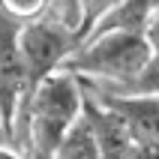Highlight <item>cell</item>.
<instances>
[{
    "mask_svg": "<svg viewBox=\"0 0 159 159\" xmlns=\"http://www.w3.org/2000/svg\"><path fill=\"white\" fill-rule=\"evenodd\" d=\"M84 111L81 78L69 69H57L36 81L18 102L9 120L6 141L27 159H51L63 135Z\"/></svg>",
    "mask_w": 159,
    "mask_h": 159,
    "instance_id": "cell-1",
    "label": "cell"
},
{
    "mask_svg": "<svg viewBox=\"0 0 159 159\" xmlns=\"http://www.w3.org/2000/svg\"><path fill=\"white\" fill-rule=\"evenodd\" d=\"M150 57V48L141 33L132 30H105L93 33L75 45V51L66 57L63 69L75 72L81 81L93 87L111 90L138 75L144 63Z\"/></svg>",
    "mask_w": 159,
    "mask_h": 159,
    "instance_id": "cell-2",
    "label": "cell"
},
{
    "mask_svg": "<svg viewBox=\"0 0 159 159\" xmlns=\"http://www.w3.org/2000/svg\"><path fill=\"white\" fill-rule=\"evenodd\" d=\"M75 45H78L75 30L54 15H42L36 21L18 24V51H21L27 72V90L36 81H42L45 75L63 69V63L75 51Z\"/></svg>",
    "mask_w": 159,
    "mask_h": 159,
    "instance_id": "cell-3",
    "label": "cell"
},
{
    "mask_svg": "<svg viewBox=\"0 0 159 159\" xmlns=\"http://www.w3.org/2000/svg\"><path fill=\"white\" fill-rule=\"evenodd\" d=\"M84 87L102 108H108L111 114L120 120L126 135L135 144H156L159 141V96H117V93H105L96 90L84 81Z\"/></svg>",
    "mask_w": 159,
    "mask_h": 159,
    "instance_id": "cell-4",
    "label": "cell"
},
{
    "mask_svg": "<svg viewBox=\"0 0 159 159\" xmlns=\"http://www.w3.org/2000/svg\"><path fill=\"white\" fill-rule=\"evenodd\" d=\"M27 93V72L18 51V24L0 12V117H3V135L9 120L15 114L18 102Z\"/></svg>",
    "mask_w": 159,
    "mask_h": 159,
    "instance_id": "cell-5",
    "label": "cell"
},
{
    "mask_svg": "<svg viewBox=\"0 0 159 159\" xmlns=\"http://www.w3.org/2000/svg\"><path fill=\"white\" fill-rule=\"evenodd\" d=\"M51 159H102L99 138H96V132H93L90 120L84 117V111H81V117L69 126V132L63 135V141L57 144V150H54Z\"/></svg>",
    "mask_w": 159,
    "mask_h": 159,
    "instance_id": "cell-6",
    "label": "cell"
},
{
    "mask_svg": "<svg viewBox=\"0 0 159 159\" xmlns=\"http://www.w3.org/2000/svg\"><path fill=\"white\" fill-rule=\"evenodd\" d=\"M96 90H102V87H96ZM105 93H117V96H159V54H150L147 63L138 69V75H132L126 84L111 87Z\"/></svg>",
    "mask_w": 159,
    "mask_h": 159,
    "instance_id": "cell-7",
    "label": "cell"
},
{
    "mask_svg": "<svg viewBox=\"0 0 159 159\" xmlns=\"http://www.w3.org/2000/svg\"><path fill=\"white\" fill-rule=\"evenodd\" d=\"M117 3H120V0H78V3H75V9H78V15H75V36H78V42L117 6Z\"/></svg>",
    "mask_w": 159,
    "mask_h": 159,
    "instance_id": "cell-8",
    "label": "cell"
},
{
    "mask_svg": "<svg viewBox=\"0 0 159 159\" xmlns=\"http://www.w3.org/2000/svg\"><path fill=\"white\" fill-rule=\"evenodd\" d=\"M54 0H0V12L12 18L15 24H27L42 15H51Z\"/></svg>",
    "mask_w": 159,
    "mask_h": 159,
    "instance_id": "cell-9",
    "label": "cell"
},
{
    "mask_svg": "<svg viewBox=\"0 0 159 159\" xmlns=\"http://www.w3.org/2000/svg\"><path fill=\"white\" fill-rule=\"evenodd\" d=\"M141 36H144V42H147V48H150V54H159V9H153V15L147 18Z\"/></svg>",
    "mask_w": 159,
    "mask_h": 159,
    "instance_id": "cell-10",
    "label": "cell"
},
{
    "mask_svg": "<svg viewBox=\"0 0 159 159\" xmlns=\"http://www.w3.org/2000/svg\"><path fill=\"white\" fill-rule=\"evenodd\" d=\"M75 3H78V0H54V9H51V15L60 18L63 24H69L72 30H75V15H78Z\"/></svg>",
    "mask_w": 159,
    "mask_h": 159,
    "instance_id": "cell-11",
    "label": "cell"
},
{
    "mask_svg": "<svg viewBox=\"0 0 159 159\" xmlns=\"http://www.w3.org/2000/svg\"><path fill=\"white\" fill-rule=\"evenodd\" d=\"M0 159H27L21 150H15L9 141H0Z\"/></svg>",
    "mask_w": 159,
    "mask_h": 159,
    "instance_id": "cell-12",
    "label": "cell"
},
{
    "mask_svg": "<svg viewBox=\"0 0 159 159\" xmlns=\"http://www.w3.org/2000/svg\"><path fill=\"white\" fill-rule=\"evenodd\" d=\"M0 138H6V135H3V117H0Z\"/></svg>",
    "mask_w": 159,
    "mask_h": 159,
    "instance_id": "cell-13",
    "label": "cell"
},
{
    "mask_svg": "<svg viewBox=\"0 0 159 159\" xmlns=\"http://www.w3.org/2000/svg\"><path fill=\"white\" fill-rule=\"evenodd\" d=\"M153 6H156V9H159V0H153Z\"/></svg>",
    "mask_w": 159,
    "mask_h": 159,
    "instance_id": "cell-14",
    "label": "cell"
},
{
    "mask_svg": "<svg viewBox=\"0 0 159 159\" xmlns=\"http://www.w3.org/2000/svg\"><path fill=\"white\" fill-rule=\"evenodd\" d=\"M0 141H6V138H0Z\"/></svg>",
    "mask_w": 159,
    "mask_h": 159,
    "instance_id": "cell-15",
    "label": "cell"
}]
</instances>
